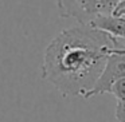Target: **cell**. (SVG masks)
Returning a JSON list of instances; mask_svg holds the SVG:
<instances>
[{"label": "cell", "instance_id": "6", "mask_svg": "<svg viewBox=\"0 0 125 122\" xmlns=\"http://www.w3.org/2000/svg\"><path fill=\"white\" fill-rule=\"evenodd\" d=\"M116 118L118 122H125V102H117V105H116Z\"/></svg>", "mask_w": 125, "mask_h": 122}, {"label": "cell", "instance_id": "5", "mask_svg": "<svg viewBox=\"0 0 125 122\" xmlns=\"http://www.w3.org/2000/svg\"><path fill=\"white\" fill-rule=\"evenodd\" d=\"M110 94L114 95L117 102H125V78L120 79L118 82H116V83L112 86Z\"/></svg>", "mask_w": 125, "mask_h": 122}, {"label": "cell", "instance_id": "9", "mask_svg": "<svg viewBox=\"0 0 125 122\" xmlns=\"http://www.w3.org/2000/svg\"><path fill=\"white\" fill-rule=\"evenodd\" d=\"M114 16H122V18H125V9H121V11H117V12H114Z\"/></svg>", "mask_w": 125, "mask_h": 122}, {"label": "cell", "instance_id": "2", "mask_svg": "<svg viewBox=\"0 0 125 122\" xmlns=\"http://www.w3.org/2000/svg\"><path fill=\"white\" fill-rule=\"evenodd\" d=\"M118 0H61L57 3L61 18H74L78 24L90 26L97 18L113 15Z\"/></svg>", "mask_w": 125, "mask_h": 122}, {"label": "cell", "instance_id": "3", "mask_svg": "<svg viewBox=\"0 0 125 122\" xmlns=\"http://www.w3.org/2000/svg\"><path fill=\"white\" fill-rule=\"evenodd\" d=\"M125 78V56L124 55L110 54L108 62L105 65L102 74L100 75L98 81L95 82L94 87L85 95V99H92L97 95L110 93V89L116 82Z\"/></svg>", "mask_w": 125, "mask_h": 122}, {"label": "cell", "instance_id": "7", "mask_svg": "<svg viewBox=\"0 0 125 122\" xmlns=\"http://www.w3.org/2000/svg\"><path fill=\"white\" fill-rule=\"evenodd\" d=\"M112 54H117V55H124L125 56V48H114V50H112Z\"/></svg>", "mask_w": 125, "mask_h": 122}, {"label": "cell", "instance_id": "4", "mask_svg": "<svg viewBox=\"0 0 125 122\" xmlns=\"http://www.w3.org/2000/svg\"><path fill=\"white\" fill-rule=\"evenodd\" d=\"M90 26L102 32H106L114 39H125V18L122 16H114V15L100 16Z\"/></svg>", "mask_w": 125, "mask_h": 122}, {"label": "cell", "instance_id": "1", "mask_svg": "<svg viewBox=\"0 0 125 122\" xmlns=\"http://www.w3.org/2000/svg\"><path fill=\"white\" fill-rule=\"evenodd\" d=\"M118 39L92 26L77 24L61 31L43 54L41 75L63 97L83 98L102 74Z\"/></svg>", "mask_w": 125, "mask_h": 122}, {"label": "cell", "instance_id": "8", "mask_svg": "<svg viewBox=\"0 0 125 122\" xmlns=\"http://www.w3.org/2000/svg\"><path fill=\"white\" fill-rule=\"evenodd\" d=\"M121 9H125V0L118 1V4H117V8H116V12H117V11H121Z\"/></svg>", "mask_w": 125, "mask_h": 122}]
</instances>
